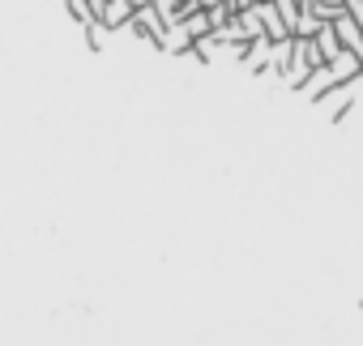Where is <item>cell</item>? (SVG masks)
<instances>
[{
	"label": "cell",
	"mask_w": 363,
	"mask_h": 346,
	"mask_svg": "<svg viewBox=\"0 0 363 346\" xmlns=\"http://www.w3.org/2000/svg\"><path fill=\"white\" fill-rule=\"evenodd\" d=\"M316 65H325V56H320L316 39H295V48H291V69H286L282 86L299 90V86H303V82L312 77V69H316Z\"/></svg>",
	"instance_id": "6da1fadb"
},
{
	"label": "cell",
	"mask_w": 363,
	"mask_h": 346,
	"mask_svg": "<svg viewBox=\"0 0 363 346\" xmlns=\"http://www.w3.org/2000/svg\"><path fill=\"white\" fill-rule=\"evenodd\" d=\"M128 30L141 39V43H150L154 52H158V43H162V30H167V18L154 9V5H145V9H137L133 13V22H128Z\"/></svg>",
	"instance_id": "7a4b0ae2"
},
{
	"label": "cell",
	"mask_w": 363,
	"mask_h": 346,
	"mask_svg": "<svg viewBox=\"0 0 363 346\" xmlns=\"http://www.w3.org/2000/svg\"><path fill=\"white\" fill-rule=\"evenodd\" d=\"M333 86H342V82H337V73H333V65L325 60V65H316V69H312V77H308V82L299 86V94H303L308 103H316V99H320V94H329Z\"/></svg>",
	"instance_id": "3957f363"
},
{
	"label": "cell",
	"mask_w": 363,
	"mask_h": 346,
	"mask_svg": "<svg viewBox=\"0 0 363 346\" xmlns=\"http://www.w3.org/2000/svg\"><path fill=\"white\" fill-rule=\"evenodd\" d=\"M158 52H167V56H179V60H184V56L193 52V35H189V26H184V22H167Z\"/></svg>",
	"instance_id": "277c9868"
},
{
	"label": "cell",
	"mask_w": 363,
	"mask_h": 346,
	"mask_svg": "<svg viewBox=\"0 0 363 346\" xmlns=\"http://www.w3.org/2000/svg\"><path fill=\"white\" fill-rule=\"evenodd\" d=\"M269 56H274V39L269 35H257V39H248V69L261 77V73H269Z\"/></svg>",
	"instance_id": "5b68a950"
},
{
	"label": "cell",
	"mask_w": 363,
	"mask_h": 346,
	"mask_svg": "<svg viewBox=\"0 0 363 346\" xmlns=\"http://www.w3.org/2000/svg\"><path fill=\"white\" fill-rule=\"evenodd\" d=\"M133 13H137V9H133V0H107V9H103L99 22H103L107 30H128Z\"/></svg>",
	"instance_id": "8992f818"
},
{
	"label": "cell",
	"mask_w": 363,
	"mask_h": 346,
	"mask_svg": "<svg viewBox=\"0 0 363 346\" xmlns=\"http://www.w3.org/2000/svg\"><path fill=\"white\" fill-rule=\"evenodd\" d=\"M333 26H337V39H342V48H350V52H359V48H363V26L350 18V9H346V13H342Z\"/></svg>",
	"instance_id": "52a82bcc"
},
{
	"label": "cell",
	"mask_w": 363,
	"mask_h": 346,
	"mask_svg": "<svg viewBox=\"0 0 363 346\" xmlns=\"http://www.w3.org/2000/svg\"><path fill=\"white\" fill-rule=\"evenodd\" d=\"M179 22H184V26H189V35H193V43H197V39H206V35H214V22H210V9H193V13H184V18H179Z\"/></svg>",
	"instance_id": "ba28073f"
},
{
	"label": "cell",
	"mask_w": 363,
	"mask_h": 346,
	"mask_svg": "<svg viewBox=\"0 0 363 346\" xmlns=\"http://www.w3.org/2000/svg\"><path fill=\"white\" fill-rule=\"evenodd\" d=\"M316 48H320V56H325V60H333L337 52H346V48H342V39H337V26H333V22H325V26L316 30Z\"/></svg>",
	"instance_id": "9c48e42d"
},
{
	"label": "cell",
	"mask_w": 363,
	"mask_h": 346,
	"mask_svg": "<svg viewBox=\"0 0 363 346\" xmlns=\"http://www.w3.org/2000/svg\"><path fill=\"white\" fill-rule=\"evenodd\" d=\"M291 48H295V39H278L274 43V56H269V73L282 82L286 77V69H291Z\"/></svg>",
	"instance_id": "30bf717a"
},
{
	"label": "cell",
	"mask_w": 363,
	"mask_h": 346,
	"mask_svg": "<svg viewBox=\"0 0 363 346\" xmlns=\"http://www.w3.org/2000/svg\"><path fill=\"white\" fill-rule=\"evenodd\" d=\"M325 22L316 18V9L312 5H303V13H299V22H295V39H316V30H320Z\"/></svg>",
	"instance_id": "8fae6325"
},
{
	"label": "cell",
	"mask_w": 363,
	"mask_h": 346,
	"mask_svg": "<svg viewBox=\"0 0 363 346\" xmlns=\"http://www.w3.org/2000/svg\"><path fill=\"white\" fill-rule=\"evenodd\" d=\"M82 30H86V48H90V52H103V48H107V35H111V30H107L99 18H94L90 26H82Z\"/></svg>",
	"instance_id": "7c38bea8"
},
{
	"label": "cell",
	"mask_w": 363,
	"mask_h": 346,
	"mask_svg": "<svg viewBox=\"0 0 363 346\" xmlns=\"http://www.w3.org/2000/svg\"><path fill=\"white\" fill-rule=\"evenodd\" d=\"M65 13H69L77 26H90V22H94V9H90V0H65Z\"/></svg>",
	"instance_id": "4fadbf2b"
},
{
	"label": "cell",
	"mask_w": 363,
	"mask_h": 346,
	"mask_svg": "<svg viewBox=\"0 0 363 346\" xmlns=\"http://www.w3.org/2000/svg\"><path fill=\"white\" fill-rule=\"evenodd\" d=\"M274 5H278V13H282V22L291 26V35H295V22H299V13H303V5H299V0H274Z\"/></svg>",
	"instance_id": "5bb4252c"
},
{
	"label": "cell",
	"mask_w": 363,
	"mask_h": 346,
	"mask_svg": "<svg viewBox=\"0 0 363 346\" xmlns=\"http://www.w3.org/2000/svg\"><path fill=\"white\" fill-rule=\"evenodd\" d=\"M231 18H235V9H231V0H223V5H214V9H210V22H214V30H223V26H227Z\"/></svg>",
	"instance_id": "9a60e30c"
},
{
	"label": "cell",
	"mask_w": 363,
	"mask_h": 346,
	"mask_svg": "<svg viewBox=\"0 0 363 346\" xmlns=\"http://www.w3.org/2000/svg\"><path fill=\"white\" fill-rule=\"evenodd\" d=\"M346 9H350V18L363 26V0H346Z\"/></svg>",
	"instance_id": "2e32d148"
},
{
	"label": "cell",
	"mask_w": 363,
	"mask_h": 346,
	"mask_svg": "<svg viewBox=\"0 0 363 346\" xmlns=\"http://www.w3.org/2000/svg\"><path fill=\"white\" fill-rule=\"evenodd\" d=\"M257 5H261V0H231V9H235V13H240V9H257Z\"/></svg>",
	"instance_id": "e0dca14e"
},
{
	"label": "cell",
	"mask_w": 363,
	"mask_h": 346,
	"mask_svg": "<svg viewBox=\"0 0 363 346\" xmlns=\"http://www.w3.org/2000/svg\"><path fill=\"white\" fill-rule=\"evenodd\" d=\"M145 5H154V0H133V9H145Z\"/></svg>",
	"instance_id": "ac0fdd59"
},
{
	"label": "cell",
	"mask_w": 363,
	"mask_h": 346,
	"mask_svg": "<svg viewBox=\"0 0 363 346\" xmlns=\"http://www.w3.org/2000/svg\"><path fill=\"white\" fill-rule=\"evenodd\" d=\"M299 5H312V0H299Z\"/></svg>",
	"instance_id": "d6986e66"
}]
</instances>
